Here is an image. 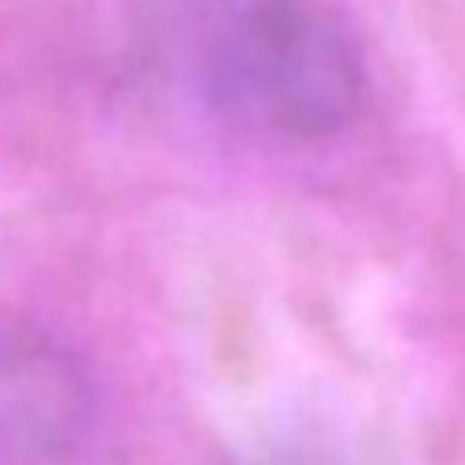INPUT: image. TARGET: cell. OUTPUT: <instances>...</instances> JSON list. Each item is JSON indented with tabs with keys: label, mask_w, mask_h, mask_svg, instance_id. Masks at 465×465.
Returning <instances> with one entry per match:
<instances>
[{
	"label": "cell",
	"mask_w": 465,
	"mask_h": 465,
	"mask_svg": "<svg viewBox=\"0 0 465 465\" xmlns=\"http://www.w3.org/2000/svg\"><path fill=\"white\" fill-rule=\"evenodd\" d=\"M188 45L204 106L262 143H331L368 106V54L339 0H196Z\"/></svg>",
	"instance_id": "obj_1"
},
{
	"label": "cell",
	"mask_w": 465,
	"mask_h": 465,
	"mask_svg": "<svg viewBox=\"0 0 465 465\" xmlns=\"http://www.w3.org/2000/svg\"><path fill=\"white\" fill-rule=\"evenodd\" d=\"M98 420L90 371L37 327L0 322V465H74Z\"/></svg>",
	"instance_id": "obj_2"
}]
</instances>
